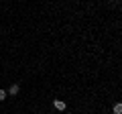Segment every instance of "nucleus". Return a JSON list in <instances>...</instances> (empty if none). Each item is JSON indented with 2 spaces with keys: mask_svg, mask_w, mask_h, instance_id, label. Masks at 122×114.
Returning <instances> with one entry per match:
<instances>
[{
  "mask_svg": "<svg viewBox=\"0 0 122 114\" xmlns=\"http://www.w3.org/2000/svg\"><path fill=\"white\" fill-rule=\"evenodd\" d=\"M8 94H12V96H16V94H18V83H12V86H10Z\"/></svg>",
  "mask_w": 122,
  "mask_h": 114,
  "instance_id": "nucleus-3",
  "label": "nucleus"
},
{
  "mask_svg": "<svg viewBox=\"0 0 122 114\" xmlns=\"http://www.w3.org/2000/svg\"><path fill=\"white\" fill-rule=\"evenodd\" d=\"M112 112H114V114H122V102H116V104H114Z\"/></svg>",
  "mask_w": 122,
  "mask_h": 114,
  "instance_id": "nucleus-2",
  "label": "nucleus"
},
{
  "mask_svg": "<svg viewBox=\"0 0 122 114\" xmlns=\"http://www.w3.org/2000/svg\"><path fill=\"white\" fill-rule=\"evenodd\" d=\"M53 106H55V110H65V102L63 100H53Z\"/></svg>",
  "mask_w": 122,
  "mask_h": 114,
  "instance_id": "nucleus-1",
  "label": "nucleus"
},
{
  "mask_svg": "<svg viewBox=\"0 0 122 114\" xmlns=\"http://www.w3.org/2000/svg\"><path fill=\"white\" fill-rule=\"evenodd\" d=\"M6 96H8V94H6V92H4V90H0V100H4V98H6Z\"/></svg>",
  "mask_w": 122,
  "mask_h": 114,
  "instance_id": "nucleus-4",
  "label": "nucleus"
}]
</instances>
